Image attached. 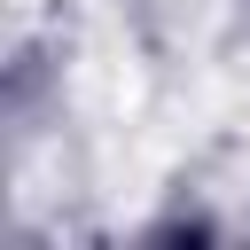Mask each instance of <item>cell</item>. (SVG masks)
I'll return each instance as SVG.
<instances>
[{
  "instance_id": "6da1fadb",
  "label": "cell",
  "mask_w": 250,
  "mask_h": 250,
  "mask_svg": "<svg viewBox=\"0 0 250 250\" xmlns=\"http://www.w3.org/2000/svg\"><path fill=\"white\" fill-rule=\"evenodd\" d=\"M227 234H234V227H227L203 195H188V188H172V195L133 227V242H141V250H211V242H227Z\"/></svg>"
}]
</instances>
